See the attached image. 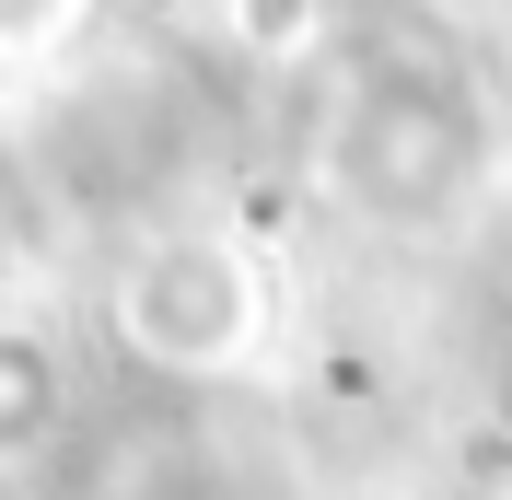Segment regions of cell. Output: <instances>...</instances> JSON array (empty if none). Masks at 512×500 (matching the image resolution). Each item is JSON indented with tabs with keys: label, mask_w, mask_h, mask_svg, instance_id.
Returning <instances> with one entry per match:
<instances>
[{
	"label": "cell",
	"mask_w": 512,
	"mask_h": 500,
	"mask_svg": "<svg viewBox=\"0 0 512 500\" xmlns=\"http://www.w3.org/2000/svg\"><path fill=\"white\" fill-rule=\"evenodd\" d=\"M466 477H478V489H512V431H501V419L466 442Z\"/></svg>",
	"instance_id": "8992f818"
},
{
	"label": "cell",
	"mask_w": 512,
	"mask_h": 500,
	"mask_svg": "<svg viewBox=\"0 0 512 500\" xmlns=\"http://www.w3.org/2000/svg\"><path fill=\"white\" fill-rule=\"evenodd\" d=\"M47 431H59V349L24 338V326H0V466L35 454Z\"/></svg>",
	"instance_id": "3957f363"
},
{
	"label": "cell",
	"mask_w": 512,
	"mask_h": 500,
	"mask_svg": "<svg viewBox=\"0 0 512 500\" xmlns=\"http://www.w3.org/2000/svg\"><path fill=\"white\" fill-rule=\"evenodd\" d=\"M117 338L128 361L187 384H222L268 361V268L245 233H163L117 268Z\"/></svg>",
	"instance_id": "7a4b0ae2"
},
{
	"label": "cell",
	"mask_w": 512,
	"mask_h": 500,
	"mask_svg": "<svg viewBox=\"0 0 512 500\" xmlns=\"http://www.w3.org/2000/svg\"><path fill=\"white\" fill-rule=\"evenodd\" d=\"M94 12H152V0H94Z\"/></svg>",
	"instance_id": "52a82bcc"
},
{
	"label": "cell",
	"mask_w": 512,
	"mask_h": 500,
	"mask_svg": "<svg viewBox=\"0 0 512 500\" xmlns=\"http://www.w3.org/2000/svg\"><path fill=\"white\" fill-rule=\"evenodd\" d=\"M489 163H501V105L454 47H361L326 105L315 175L373 233H431V221H466Z\"/></svg>",
	"instance_id": "6da1fadb"
},
{
	"label": "cell",
	"mask_w": 512,
	"mask_h": 500,
	"mask_svg": "<svg viewBox=\"0 0 512 500\" xmlns=\"http://www.w3.org/2000/svg\"><path fill=\"white\" fill-rule=\"evenodd\" d=\"M82 12H94V0H0V70H47V59H70Z\"/></svg>",
	"instance_id": "5b68a950"
},
{
	"label": "cell",
	"mask_w": 512,
	"mask_h": 500,
	"mask_svg": "<svg viewBox=\"0 0 512 500\" xmlns=\"http://www.w3.org/2000/svg\"><path fill=\"white\" fill-rule=\"evenodd\" d=\"M222 35L256 70H291V59L326 47V0H222Z\"/></svg>",
	"instance_id": "277c9868"
}]
</instances>
